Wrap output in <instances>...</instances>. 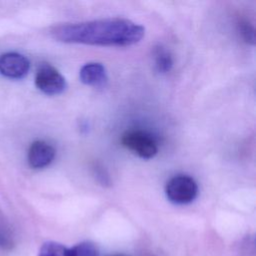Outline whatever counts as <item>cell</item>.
I'll return each mask as SVG.
<instances>
[{"mask_svg":"<svg viewBox=\"0 0 256 256\" xmlns=\"http://www.w3.org/2000/svg\"><path fill=\"white\" fill-rule=\"evenodd\" d=\"M29 69V60L20 53L7 52L0 55V73L5 77L20 79L28 74Z\"/></svg>","mask_w":256,"mask_h":256,"instance_id":"6","label":"cell"},{"mask_svg":"<svg viewBox=\"0 0 256 256\" xmlns=\"http://www.w3.org/2000/svg\"><path fill=\"white\" fill-rule=\"evenodd\" d=\"M239 31L243 37V39L250 44H254L255 42V33L254 28L247 22L241 21L239 23Z\"/></svg>","mask_w":256,"mask_h":256,"instance_id":"10","label":"cell"},{"mask_svg":"<svg viewBox=\"0 0 256 256\" xmlns=\"http://www.w3.org/2000/svg\"><path fill=\"white\" fill-rule=\"evenodd\" d=\"M51 36L63 43L97 46H130L144 36L143 26L125 18H105L55 26Z\"/></svg>","mask_w":256,"mask_h":256,"instance_id":"1","label":"cell"},{"mask_svg":"<svg viewBox=\"0 0 256 256\" xmlns=\"http://www.w3.org/2000/svg\"><path fill=\"white\" fill-rule=\"evenodd\" d=\"M94 173L97 178V180L102 184V185H109L110 184V178L107 174V172L99 165H96L94 167Z\"/></svg>","mask_w":256,"mask_h":256,"instance_id":"11","label":"cell"},{"mask_svg":"<svg viewBox=\"0 0 256 256\" xmlns=\"http://www.w3.org/2000/svg\"><path fill=\"white\" fill-rule=\"evenodd\" d=\"M38 256H99L97 247L88 241L78 243L72 248L54 242L47 241L42 244Z\"/></svg>","mask_w":256,"mask_h":256,"instance_id":"5","label":"cell"},{"mask_svg":"<svg viewBox=\"0 0 256 256\" xmlns=\"http://www.w3.org/2000/svg\"><path fill=\"white\" fill-rule=\"evenodd\" d=\"M79 78L82 83L89 86H102L107 82V73L101 63L90 62L83 65L79 71Z\"/></svg>","mask_w":256,"mask_h":256,"instance_id":"8","label":"cell"},{"mask_svg":"<svg viewBox=\"0 0 256 256\" xmlns=\"http://www.w3.org/2000/svg\"><path fill=\"white\" fill-rule=\"evenodd\" d=\"M122 145L143 159H151L158 152L155 139L145 131L129 130L121 137Z\"/></svg>","mask_w":256,"mask_h":256,"instance_id":"3","label":"cell"},{"mask_svg":"<svg viewBox=\"0 0 256 256\" xmlns=\"http://www.w3.org/2000/svg\"><path fill=\"white\" fill-rule=\"evenodd\" d=\"M153 59L155 68L159 73H167L172 69L173 59L169 50L165 47L156 46L153 50Z\"/></svg>","mask_w":256,"mask_h":256,"instance_id":"9","label":"cell"},{"mask_svg":"<svg viewBox=\"0 0 256 256\" xmlns=\"http://www.w3.org/2000/svg\"><path fill=\"white\" fill-rule=\"evenodd\" d=\"M108 256H125V255H122V254H114V255H108Z\"/></svg>","mask_w":256,"mask_h":256,"instance_id":"12","label":"cell"},{"mask_svg":"<svg viewBox=\"0 0 256 256\" xmlns=\"http://www.w3.org/2000/svg\"><path fill=\"white\" fill-rule=\"evenodd\" d=\"M165 194L168 200L174 204H189L197 197L198 185L188 175H176L166 183Z\"/></svg>","mask_w":256,"mask_h":256,"instance_id":"2","label":"cell"},{"mask_svg":"<svg viewBox=\"0 0 256 256\" xmlns=\"http://www.w3.org/2000/svg\"><path fill=\"white\" fill-rule=\"evenodd\" d=\"M55 154L56 151L51 144L43 140H36L28 149L27 160L30 167L34 169H42L50 165Z\"/></svg>","mask_w":256,"mask_h":256,"instance_id":"7","label":"cell"},{"mask_svg":"<svg viewBox=\"0 0 256 256\" xmlns=\"http://www.w3.org/2000/svg\"><path fill=\"white\" fill-rule=\"evenodd\" d=\"M36 87L46 95H58L64 92L67 83L63 75L52 65L42 63L35 75Z\"/></svg>","mask_w":256,"mask_h":256,"instance_id":"4","label":"cell"}]
</instances>
